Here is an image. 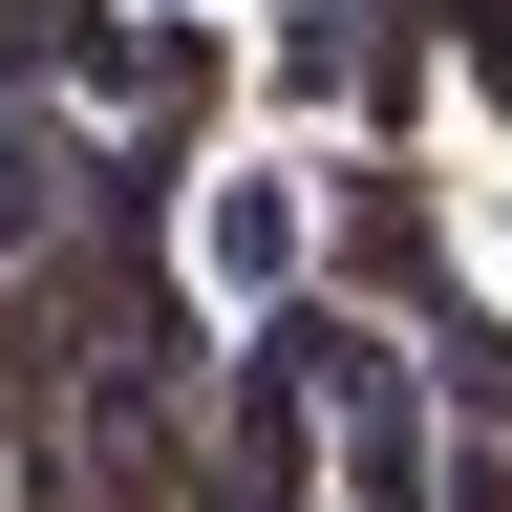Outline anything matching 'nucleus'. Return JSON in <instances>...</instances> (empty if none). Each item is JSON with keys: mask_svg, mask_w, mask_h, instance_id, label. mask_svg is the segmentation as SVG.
Wrapping results in <instances>:
<instances>
[{"mask_svg": "<svg viewBox=\"0 0 512 512\" xmlns=\"http://www.w3.org/2000/svg\"><path fill=\"white\" fill-rule=\"evenodd\" d=\"M64 214H86V128H64L43 86H0V299L64 278Z\"/></svg>", "mask_w": 512, "mask_h": 512, "instance_id": "nucleus-1", "label": "nucleus"}, {"mask_svg": "<svg viewBox=\"0 0 512 512\" xmlns=\"http://www.w3.org/2000/svg\"><path fill=\"white\" fill-rule=\"evenodd\" d=\"M299 256H320V235H299V171H235V192H214V278H235V299H299Z\"/></svg>", "mask_w": 512, "mask_h": 512, "instance_id": "nucleus-3", "label": "nucleus"}, {"mask_svg": "<svg viewBox=\"0 0 512 512\" xmlns=\"http://www.w3.org/2000/svg\"><path fill=\"white\" fill-rule=\"evenodd\" d=\"M342 299H363V320H427V299H448V235H427L406 171H342Z\"/></svg>", "mask_w": 512, "mask_h": 512, "instance_id": "nucleus-2", "label": "nucleus"}, {"mask_svg": "<svg viewBox=\"0 0 512 512\" xmlns=\"http://www.w3.org/2000/svg\"><path fill=\"white\" fill-rule=\"evenodd\" d=\"M448 512H512V470H491V427H448Z\"/></svg>", "mask_w": 512, "mask_h": 512, "instance_id": "nucleus-4", "label": "nucleus"}]
</instances>
